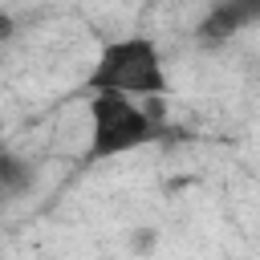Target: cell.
<instances>
[{
    "label": "cell",
    "instance_id": "1",
    "mask_svg": "<svg viewBox=\"0 0 260 260\" xmlns=\"http://www.w3.org/2000/svg\"><path fill=\"white\" fill-rule=\"evenodd\" d=\"M89 93H118V98H158L167 93V69L162 53L150 37H118L106 41L93 69H89Z\"/></svg>",
    "mask_w": 260,
    "mask_h": 260
},
{
    "label": "cell",
    "instance_id": "2",
    "mask_svg": "<svg viewBox=\"0 0 260 260\" xmlns=\"http://www.w3.org/2000/svg\"><path fill=\"white\" fill-rule=\"evenodd\" d=\"M154 118L118 93H93L89 98V158H110L138 150L154 138Z\"/></svg>",
    "mask_w": 260,
    "mask_h": 260
},
{
    "label": "cell",
    "instance_id": "3",
    "mask_svg": "<svg viewBox=\"0 0 260 260\" xmlns=\"http://www.w3.org/2000/svg\"><path fill=\"white\" fill-rule=\"evenodd\" d=\"M252 16H256V8H248V4H215V8L207 12V20H203L199 32H203L207 41H223V37L240 32Z\"/></svg>",
    "mask_w": 260,
    "mask_h": 260
},
{
    "label": "cell",
    "instance_id": "4",
    "mask_svg": "<svg viewBox=\"0 0 260 260\" xmlns=\"http://www.w3.org/2000/svg\"><path fill=\"white\" fill-rule=\"evenodd\" d=\"M28 183H32V167H28V158H20V154H12V150H0V199H16V195H24Z\"/></svg>",
    "mask_w": 260,
    "mask_h": 260
},
{
    "label": "cell",
    "instance_id": "5",
    "mask_svg": "<svg viewBox=\"0 0 260 260\" xmlns=\"http://www.w3.org/2000/svg\"><path fill=\"white\" fill-rule=\"evenodd\" d=\"M0 37H12V16L0 12Z\"/></svg>",
    "mask_w": 260,
    "mask_h": 260
}]
</instances>
